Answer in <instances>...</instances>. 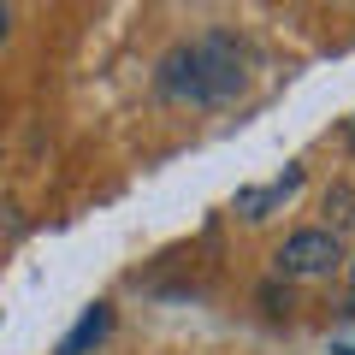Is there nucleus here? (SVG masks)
<instances>
[{
    "label": "nucleus",
    "mask_w": 355,
    "mask_h": 355,
    "mask_svg": "<svg viewBox=\"0 0 355 355\" xmlns=\"http://www.w3.org/2000/svg\"><path fill=\"white\" fill-rule=\"evenodd\" d=\"M196 48V107H231L249 89V48L231 30H207Z\"/></svg>",
    "instance_id": "obj_1"
},
{
    "label": "nucleus",
    "mask_w": 355,
    "mask_h": 355,
    "mask_svg": "<svg viewBox=\"0 0 355 355\" xmlns=\"http://www.w3.org/2000/svg\"><path fill=\"white\" fill-rule=\"evenodd\" d=\"M343 266V237L326 225H308V231H291L272 254V272L279 279H326Z\"/></svg>",
    "instance_id": "obj_2"
},
{
    "label": "nucleus",
    "mask_w": 355,
    "mask_h": 355,
    "mask_svg": "<svg viewBox=\"0 0 355 355\" xmlns=\"http://www.w3.org/2000/svg\"><path fill=\"white\" fill-rule=\"evenodd\" d=\"M302 190V166H291L284 178H272V184H261V190H237V202H231V214H243L249 225H261V219H272L291 196Z\"/></svg>",
    "instance_id": "obj_3"
},
{
    "label": "nucleus",
    "mask_w": 355,
    "mask_h": 355,
    "mask_svg": "<svg viewBox=\"0 0 355 355\" xmlns=\"http://www.w3.org/2000/svg\"><path fill=\"white\" fill-rule=\"evenodd\" d=\"M154 89H160L166 101L196 107V48H190V42H178V48L160 60V77H154Z\"/></svg>",
    "instance_id": "obj_4"
},
{
    "label": "nucleus",
    "mask_w": 355,
    "mask_h": 355,
    "mask_svg": "<svg viewBox=\"0 0 355 355\" xmlns=\"http://www.w3.org/2000/svg\"><path fill=\"white\" fill-rule=\"evenodd\" d=\"M107 331H113V308L95 302V308H83V320H77V326L60 338V349H53V355H89L95 343L107 338Z\"/></svg>",
    "instance_id": "obj_5"
},
{
    "label": "nucleus",
    "mask_w": 355,
    "mask_h": 355,
    "mask_svg": "<svg viewBox=\"0 0 355 355\" xmlns=\"http://www.w3.org/2000/svg\"><path fill=\"white\" fill-rule=\"evenodd\" d=\"M326 231H338V237H343V231H355V190L343 184V178L326 190Z\"/></svg>",
    "instance_id": "obj_6"
},
{
    "label": "nucleus",
    "mask_w": 355,
    "mask_h": 355,
    "mask_svg": "<svg viewBox=\"0 0 355 355\" xmlns=\"http://www.w3.org/2000/svg\"><path fill=\"white\" fill-rule=\"evenodd\" d=\"M12 36V6H0V42Z\"/></svg>",
    "instance_id": "obj_7"
},
{
    "label": "nucleus",
    "mask_w": 355,
    "mask_h": 355,
    "mask_svg": "<svg viewBox=\"0 0 355 355\" xmlns=\"http://www.w3.org/2000/svg\"><path fill=\"white\" fill-rule=\"evenodd\" d=\"M349 296H355V261H349Z\"/></svg>",
    "instance_id": "obj_8"
}]
</instances>
